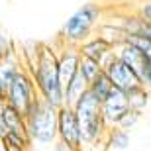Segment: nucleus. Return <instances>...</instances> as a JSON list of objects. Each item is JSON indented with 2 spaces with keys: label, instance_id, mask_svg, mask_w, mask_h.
I'll return each instance as SVG.
<instances>
[{
  "label": "nucleus",
  "instance_id": "f257e3e1",
  "mask_svg": "<svg viewBox=\"0 0 151 151\" xmlns=\"http://www.w3.org/2000/svg\"><path fill=\"white\" fill-rule=\"evenodd\" d=\"M39 96L53 108L65 106V92H63L61 81H59V57L55 49L47 43H39L37 65L32 71Z\"/></svg>",
  "mask_w": 151,
  "mask_h": 151
},
{
  "label": "nucleus",
  "instance_id": "f03ea898",
  "mask_svg": "<svg viewBox=\"0 0 151 151\" xmlns=\"http://www.w3.org/2000/svg\"><path fill=\"white\" fill-rule=\"evenodd\" d=\"M75 114L78 118L81 135H83L84 145H96L98 141L108 137L110 129H108L106 122L102 118V102L90 92V88L75 106Z\"/></svg>",
  "mask_w": 151,
  "mask_h": 151
},
{
  "label": "nucleus",
  "instance_id": "7ed1b4c3",
  "mask_svg": "<svg viewBox=\"0 0 151 151\" xmlns=\"http://www.w3.org/2000/svg\"><path fill=\"white\" fill-rule=\"evenodd\" d=\"M26 128H28L29 139L37 141V143H55L59 139L57 135V108L37 96L32 106H29L28 114H26Z\"/></svg>",
  "mask_w": 151,
  "mask_h": 151
},
{
  "label": "nucleus",
  "instance_id": "20e7f679",
  "mask_svg": "<svg viewBox=\"0 0 151 151\" xmlns=\"http://www.w3.org/2000/svg\"><path fill=\"white\" fill-rule=\"evenodd\" d=\"M100 16H102L100 6L94 4V2H86L63 24L59 37L63 39V43L78 47L86 39H90V34H92L94 26L98 24Z\"/></svg>",
  "mask_w": 151,
  "mask_h": 151
},
{
  "label": "nucleus",
  "instance_id": "39448f33",
  "mask_svg": "<svg viewBox=\"0 0 151 151\" xmlns=\"http://www.w3.org/2000/svg\"><path fill=\"white\" fill-rule=\"evenodd\" d=\"M39 96L37 86H35V81L32 77V73H28L26 69H20V73L14 77L10 88H8V96H6V102L14 106L18 112L26 116L32 106V102Z\"/></svg>",
  "mask_w": 151,
  "mask_h": 151
},
{
  "label": "nucleus",
  "instance_id": "423d86ee",
  "mask_svg": "<svg viewBox=\"0 0 151 151\" xmlns=\"http://www.w3.org/2000/svg\"><path fill=\"white\" fill-rule=\"evenodd\" d=\"M57 135L59 141H63L69 149L83 151V135H81V126L78 118L75 114V108L61 106L57 110Z\"/></svg>",
  "mask_w": 151,
  "mask_h": 151
},
{
  "label": "nucleus",
  "instance_id": "0eeeda50",
  "mask_svg": "<svg viewBox=\"0 0 151 151\" xmlns=\"http://www.w3.org/2000/svg\"><path fill=\"white\" fill-rule=\"evenodd\" d=\"M114 51H116V55L126 65H129V67L134 69V73L139 77L141 84L151 92V59L149 57H145L139 49H135L134 45L126 43V41L122 45H118Z\"/></svg>",
  "mask_w": 151,
  "mask_h": 151
},
{
  "label": "nucleus",
  "instance_id": "6e6552de",
  "mask_svg": "<svg viewBox=\"0 0 151 151\" xmlns=\"http://www.w3.org/2000/svg\"><path fill=\"white\" fill-rule=\"evenodd\" d=\"M104 73L110 77L114 86L124 90V92H129V90L137 88V86H143L139 77L134 73V69L129 67V65H126L116 53H114V55L108 59V63L104 65Z\"/></svg>",
  "mask_w": 151,
  "mask_h": 151
},
{
  "label": "nucleus",
  "instance_id": "1a4fd4ad",
  "mask_svg": "<svg viewBox=\"0 0 151 151\" xmlns=\"http://www.w3.org/2000/svg\"><path fill=\"white\" fill-rule=\"evenodd\" d=\"M129 110L132 108H129V102H128V94L120 88H114L112 94L102 102V118H104L108 129L118 128Z\"/></svg>",
  "mask_w": 151,
  "mask_h": 151
},
{
  "label": "nucleus",
  "instance_id": "9d476101",
  "mask_svg": "<svg viewBox=\"0 0 151 151\" xmlns=\"http://www.w3.org/2000/svg\"><path fill=\"white\" fill-rule=\"evenodd\" d=\"M59 81H61L63 92L67 88L71 81L75 78V75L78 73V67H81V51H78L77 45H67L63 43L59 53Z\"/></svg>",
  "mask_w": 151,
  "mask_h": 151
},
{
  "label": "nucleus",
  "instance_id": "9b49d317",
  "mask_svg": "<svg viewBox=\"0 0 151 151\" xmlns=\"http://www.w3.org/2000/svg\"><path fill=\"white\" fill-rule=\"evenodd\" d=\"M78 51H81L83 57H88L92 61H98L102 65V69L108 63V59L116 53L112 45L108 43V41H104L102 37H98V35H94V37L86 39L84 43H81L78 45Z\"/></svg>",
  "mask_w": 151,
  "mask_h": 151
},
{
  "label": "nucleus",
  "instance_id": "f8f14e48",
  "mask_svg": "<svg viewBox=\"0 0 151 151\" xmlns=\"http://www.w3.org/2000/svg\"><path fill=\"white\" fill-rule=\"evenodd\" d=\"M88 88H90V84L86 83V78L83 77V73L78 71V73L75 75V78L71 81V84L65 88V106L75 108L78 104V100L88 92Z\"/></svg>",
  "mask_w": 151,
  "mask_h": 151
},
{
  "label": "nucleus",
  "instance_id": "ddd939ff",
  "mask_svg": "<svg viewBox=\"0 0 151 151\" xmlns=\"http://www.w3.org/2000/svg\"><path fill=\"white\" fill-rule=\"evenodd\" d=\"M2 120H4V124L8 126V129H10V132H14V134H20V135H24V137H29L28 128H26V118L18 112L14 106L6 104L4 118H2Z\"/></svg>",
  "mask_w": 151,
  "mask_h": 151
},
{
  "label": "nucleus",
  "instance_id": "4468645a",
  "mask_svg": "<svg viewBox=\"0 0 151 151\" xmlns=\"http://www.w3.org/2000/svg\"><path fill=\"white\" fill-rule=\"evenodd\" d=\"M98 37L108 41V43L116 49L118 45H122L124 41H126V32H124L118 24H100V26H98Z\"/></svg>",
  "mask_w": 151,
  "mask_h": 151
},
{
  "label": "nucleus",
  "instance_id": "2eb2a0df",
  "mask_svg": "<svg viewBox=\"0 0 151 151\" xmlns=\"http://www.w3.org/2000/svg\"><path fill=\"white\" fill-rule=\"evenodd\" d=\"M114 88H116V86H114V83L110 81V77H108L104 71H102V73L98 75V77H96L92 83H90V92H92V94H94L100 102L106 100L108 96L112 94Z\"/></svg>",
  "mask_w": 151,
  "mask_h": 151
},
{
  "label": "nucleus",
  "instance_id": "dca6fc26",
  "mask_svg": "<svg viewBox=\"0 0 151 151\" xmlns=\"http://www.w3.org/2000/svg\"><path fill=\"white\" fill-rule=\"evenodd\" d=\"M128 94V102H129V108L132 110H135V112H143L147 106V102H149V90L145 88V86H137V88L129 90V92H126Z\"/></svg>",
  "mask_w": 151,
  "mask_h": 151
},
{
  "label": "nucleus",
  "instance_id": "f3484780",
  "mask_svg": "<svg viewBox=\"0 0 151 151\" xmlns=\"http://www.w3.org/2000/svg\"><path fill=\"white\" fill-rule=\"evenodd\" d=\"M108 145H110V149L114 151H124L129 147V132H126V129H120V128H114L108 132Z\"/></svg>",
  "mask_w": 151,
  "mask_h": 151
},
{
  "label": "nucleus",
  "instance_id": "a211bd4d",
  "mask_svg": "<svg viewBox=\"0 0 151 151\" xmlns=\"http://www.w3.org/2000/svg\"><path fill=\"white\" fill-rule=\"evenodd\" d=\"M78 71L83 73V77L86 78V83L90 84L102 71H104V69H102V65L98 61H92V59H88V57L81 55V67H78Z\"/></svg>",
  "mask_w": 151,
  "mask_h": 151
},
{
  "label": "nucleus",
  "instance_id": "6ab92c4d",
  "mask_svg": "<svg viewBox=\"0 0 151 151\" xmlns=\"http://www.w3.org/2000/svg\"><path fill=\"white\" fill-rule=\"evenodd\" d=\"M126 43L134 45L135 49H139L145 57H149V59H151V39H147L145 35H141V34L126 35Z\"/></svg>",
  "mask_w": 151,
  "mask_h": 151
},
{
  "label": "nucleus",
  "instance_id": "aec40b11",
  "mask_svg": "<svg viewBox=\"0 0 151 151\" xmlns=\"http://www.w3.org/2000/svg\"><path fill=\"white\" fill-rule=\"evenodd\" d=\"M139 120H141V112L129 110V112L126 114V116H124V120L120 122V126H118V128H120V129H126V132H128V129H132V128L135 126V124L139 122Z\"/></svg>",
  "mask_w": 151,
  "mask_h": 151
},
{
  "label": "nucleus",
  "instance_id": "412c9836",
  "mask_svg": "<svg viewBox=\"0 0 151 151\" xmlns=\"http://www.w3.org/2000/svg\"><path fill=\"white\" fill-rule=\"evenodd\" d=\"M10 53H14V43H12L10 35L6 34L4 29H0V55L6 59Z\"/></svg>",
  "mask_w": 151,
  "mask_h": 151
},
{
  "label": "nucleus",
  "instance_id": "4be33fe9",
  "mask_svg": "<svg viewBox=\"0 0 151 151\" xmlns=\"http://www.w3.org/2000/svg\"><path fill=\"white\" fill-rule=\"evenodd\" d=\"M137 16H141L145 22H151V0H145V2H141L137 6V12H135Z\"/></svg>",
  "mask_w": 151,
  "mask_h": 151
},
{
  "label": "nucleus",
  "instance_id": "5701e85b",
  "mask_svg": "<svg viewBox=\"0 0 151 151\" xmlns=\"http://www.w3.org/2000/svg\"><path fill=\"white\" fill-rule=\"evenodd\" d=\"M141 35H145L147 39H151V22H145L143 20V24H141V32H139Z\"/></svg>",
  "mask_w": 151,
  "mask_h": 151
},
{
  "label": "nucleus",
  "instance_id": "b1692460",
  "mask_svg": "<svg viewBox=\"0 0 151 151\" xmlns=\"http://www.w3.org/2000/svg\"><path fill=\"white\" fill-rule=\"evenodd\" d=\"M53 151H73V149H69V147L65 145L63 141H59V139H57L55 143H53Z\"/></svg>",
  "mask_w": 151,
  "mask_h": 151
},
{
  "label": "nucleus",
  "instance_id": "393cba45",
  "mask_svg": "<svg viewBox=\"0 0 151 151\" xmlns=\"http://www.w3.org/2000/svg\"><path fill=\"white\" fill-rule=\"evenodd\" d=\"M6 104H8V102H6L4 98H2V100H0V120L4 118V110H6Z\"/></svg>",
  "mask_w": 151,
  "mask_h": 151
},
{
  "label": "nucleus",
  "instance_id": "a878e982",
  "mask_svg": "<svg viewBox=\"0 0 151 151\" xmlns=\"http://www.w3.org/2000/svg\"><path fill=\"white\" fill-rule=\"evenodd\" d=\"M0 151H10V147H8V143L4 139H0Z\"/></svg>",
  "mask_w": 151,
  "mask_h": 151
},
{
  "label": "nucleus",
  "instance_id": "bb28decb",
  "mask_svg": "<svg viewBox=\"0 0 151 151\" xmlns=\"http://www.w3.org/2000/svg\"><path fill=\"white\" fill-rule=\"evenodd\" d=\"M2 63H4V57H2V55H0V65H2Z\"/></svg>",
  "mask_w": 151,
  "mask_h": 151
},
{
  "label": "nucleus",
  "instance_id": "cd10ccee",
  "mask_svg": "<svg viewBox=\"0 0 151 151\" xmlns=\"http://www.w3.org/2000/svg\"><path fill=\"white\" fill-rule=\"evenodd\" d=\"M0 100H2V98H0Z\"/></svg>",
  "mask_w": 151,
  "mask_h": 151
}]
</instances>
